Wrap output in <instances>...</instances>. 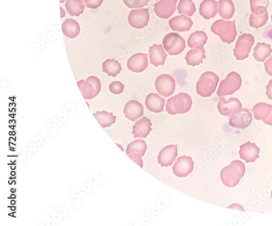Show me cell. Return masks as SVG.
<instances>
[{
  "label": "cell",
  "instance_id": "cell-6",
  "mask_svg": "<svg viewBox=\"0 0 272 226\" xmlns=\"http://www.w3.org/2000/svg\"><path fill=\"white\" fill-rule=\"evenodd\" d=\"M77 84L84 99H92L96 97L101 91L100 80L96 77L91 76L86 80H81Z\"/></svg>",
  "mask_w": 272,
  "mask_h": 226
},
{
  "label": "cell",
  "instance_id": "cell-1",
  "mask_svg": "<svg viewBox=\"0 0 272 226\" xmlns=\"http://www.w3.org/2000/svg\"><path fill=\"white\" fill-rule=\"evenodd\" d=\"M245 171L244 163L239 160H234L229 166L223 168L220 172V178L225 186L233 187L238 184Z\"/></svg>",
  "mask_w": 272,
  "mask_h": 226
},
{
  "label": "cell",
  "instance_id": "cell-17",
  "mask_svg": "<svg viewBox=\"0 0 272 226\" xmlns=\"http://www.w3.org/2000/svg\"><path fill=\"white\" fill-rule=\"evenodd\" d=\"M260 148L254 143L248 141L240 146L239 154L240 158L244 160L246 163L254 162L259 158Z\"/></svg>",
  "mask_w": 272,
  "mask_h": 226
},
{
  "label": "cell",
  "instance_id": "cell-3",
  "mask_svg": "<svg viewBox=\"0 0 272 226\" xmlns=\"http://www.w3.org/2000/svg\"><path fill=\"white\" fill-rule=\"evenodd\" d=\"M211 30L214 34L220 37L223 43L229 45L235 41L237 34L235 21H217L212 24Z\"/></svg>",
  "mask_w": 272,
  "mask_h": 226
},
{
  "label": "cell",
  "instance_id": "cell-43",
  "mask_svg": "<svg viewBox=\"0 0 272 226\" xmlns=\"http://www.w3.org/2000/svg\"><path fill=\"white\" fill-rule=\"evenodd\" d=\"M271 23H272V15L271 16Z\"/></svg>",
  "mask_w": 272,
  "mask_h": 226
},
{
  "label": "cell",
  "instance_id": "cell-31",
  "mask_svg": "<svg viewBox=\"0 0 272 226\" xmlns=\"http://www.w3.org/2000/svg\"><path fill=\"white\" fill-rule=\"evenodd\" d=\"M102 66L103 72L113 78L116 77L122 70L121 64L114 59L106 60L103 63Z\"/></svg>",
  "mask_w": 272,
  "mask_h": 226
},
{
  "label": "cell",
  "instance_id": "cell-42",
  "mask_svg": "<svg viewBox=\"0 0 272 226\" xmlns=\"http://www.w3.org/2000/svg\"><path fill=\"white\" fill-rule=\"evenodd\" d=\"M65 0H60V3H63L65 2Z\"/></svg>",
  "mask_w": 272,
  "mask_h": 226
},
{
  "label": "cell",
  "instance_id": "cell-23",
  "mask_svg": "<svg viewBox=\"0 0 272 226\" xmlns=\"http://www.w3.org/2000/svg\"><path fill=\"white\" fill-rule=\"evenodd\" d=\"M150 64L157 67L163 66L167 57V54L164 52L161 45H157L156 44L150 47L149 50Z\"/></svg>",
  "mask_w": 272,
  "mask_h": 226
},
{
  "label": "cell",
  "instance_id": "cell-15",
  "mask_svg": "<svg viewBox=\"0 0 272 226\" xmlns=\"http://www.w3.org/2000/svg\"><path fill=\"white\" fill-rule=\"evenodd\" d=\"M217 108L220 114L230 117L234 112L242 109V105L236 98H231L227 100L224 98H222L219 100Z\"/></svg>",
  "mask_w": 272,
  "mask_h": 226
},
{
  "label": "cell",
  "instance_id": "cell-20",
  "mask_svg": "<svg viewBox=\"0 0 272 226\" xmlns=\"http://www.w3.org/2000/svg\"><path fill=\"white\" fill-rule=\"evenodd\" d=\"M124 114L130 121L135 122L144 115L143 106L135 100H130L125 105Z\"/></svg>",
  "mask_w": 272,
  "mask_h": 226
},
{
  "label": "cell",
  "instance_id": "cell-22",
  "mask_svg": "<svg viewBox=\"0 0 272 226\" xmlns=\"http://www.w3.org/2000/svg\"><path fill=\"white\" fill-rule=\"evenodd\" d=\"M152 124L150 119L146 117L139 119L132 128V134L135 138H146L152 130Z\"/></svg>",
  "mask_w": 272,
  "mask_h": 226
},
{
  "label": "cell",
  "instance_id": "cell-30",
  "mask_svg": "<svg viewBox=\"0 0 272 226\" xmlns=\"http://www.w3.org/2000/svg\"><path fill=\"white\" fill-rule=\"evenodd\" d=\"M271 53L272 49L269 45L265 43H258L254 49L253 56L256 61L263 62L269 57Z\"/></svg>",
  "mask_w": 272,
  "mask_h": 226
},
{
  "label": "cell",
  "instance_id": "cell-18",
  "mask_svg": "<svg viewBox=\"0 0 272 226\" xmlns=\"http://www.w3.org/2000/svg\"><path fill=\"white\" fill-rule=\"evenodd\" d=\"M178 155L177 144L167 146L160 152L158 156V162L162 167L171 166Z\"/></svg>",
  "mask_w": 272,
  "mask_h": 226
},
{
  "label": "cell",
  "instance_id": "cell-14",
  "mask_svg": "<svg viewBox=\"0 0 272 226\" xmlns=\"http://www.w3.org/2000/svg\"><path fill=\"white\" fill-rule=\"evenodd\" d=\"M178 0H161L154 5L156 15L160 18L166 20L175 12Z\"/></svg>",
  "mask_w": 272,
  "mask_h": 226
},
{
  "label": "cell",
  "instance_id": "cell-8",
  "mask_svg": "<svg viewBox=\"0 0 272 226\" xmlns=\"http://www.w3.org/2000/svg\"><path fill=\"white\" fill-rule=\"evenodd\" d=\"M163 46L170 55L180 54L186 47V42L182 37L176 33H170L165 36L162 41Z\"/></svg>",
  "mask_w": 272,
  "mask_h": 226
},
{
  "label": "cell",
  "instance_id": "cell-13",
  "mask_svg": "<svg viewBox=\"0 0 272 226\" xmlns=\"http://www.w3.org/2000/svg\"><path fill=\"white\" fill-rule=\"evenodd\" d=\"M194 162L190 156H182L173 166V171L178 177H185L193 170Z\"/></svg>",
  "mask_w": 272,
  "mask_h": 226
},
{
  "label": "cell",
  "instance_id": "cell-33",
  "mask_svg": "<svg viewBox=\"0 0 272 226\" xmlns=\"http://www.w3.org/2000/svg\"><path fill=\"white\" fill-rule=\"evenodd\" d=\"M207 40L208 37L204 31H197L189 36L188 46L191 48L199 46H204L206 45Z\"/></svg>",
  "mask_w": 272,
  "mask_h": 226
},
{
  "label": "cell",
  "instance_id": "cell-26",
  "mask_svg": "<svg viewBox=\"0 0 272 226\" xmlns=\"http://www.w3.org/2000/svg\"><path fill=\"white\" fill-rule=\"evenodd\" d=\"M217 4L215 0H204L200 5V15L206 20L214 18L217 14Z\"/></svg>",
  "mask_w": 272,
  "mask_h": 226
},
{
  "label": "cell",
  "instance_id": "cell-35",
  "mask_svg": "<svg viewBox=\"0 0 272 226\" xmlns=\"http://www.w3.org/2000/svg\"><path fill=\"white\" fill-rule=\"evenodd\" d=\"M179 14L192 17L196 11V8L193 0H180L177 8Z\"/></svg>",
  "mask_w": 272,
  "mask_h": 226
},
{
  "label": "cell",
  "instance_id": "cell-38",
  "mask_svg": "<svg viewBox=\"0 0 272 226\" xmlns=\"http://www.w3.org/2000/svg\"><path fill=\"white\" fill-rule=\"evenodd\" d=\"M109 90L114 95H120L124 90V85L119 81H114L110 86Z\"/></svg>",
  "mask_w": 272,
  "mask_h": 226
},
{
  "label": "cell",
  "instance_id": "cell-27",
  "mask_svg": "<svg viewBox=\"0 0 272 226\" xmlns=\"http://www.w3.org/2000/svg\"><path fill=\"white\" fill-rule=\"evenodd\" d=\"M63 34L69 39H74L77 37L80 33V27L79 24L71 18H68L62 25Z\"/></svg>",
  "mask_w": 272,
  "mask_h": 226
},
{
  "label": "cell",
  "instance_id": "cell-16",
  "mask_svg": "<svg viewBox=\"0 0 272 226\" xmlns=\"http://www.w3.org/2000/svg\"><path fill=\"white\" fill-rule=\"evenodd\" d=\"M254 118L265 124L272 125V105L265 103L256 104L252 109Z\"/></svg>",
  "mask_w": 272,
  "mask_h": 226
},
{
  "label": "cell",
  "instance_id": "cell-28",
  "mask_svg": "<svg viewBox=\"0 0 272 226\" xmlns=\"http://www.w3.org/2000/svg\"><path fill=\"white\" fill-rule=\"evenodd\" d=\"M218 11L221 17L224 20H228L235 14V6L231 0H219Z\"/></svg>",
  "mask_w": 272,
  "mask_h": 226
},
{
  "label": "cell",
  "instance_id": "cell-19",
  "mask_svg": "<svg viewBox=\"0 0 272 226\" xmlns=\"http://www.w3.org/2000/svg\"><path fill=\"white\" fill-rule=\"evenodd\" d=\"M148 54L138 53L132 55L128 60L127 66L129 70L134 73H141L148 66Z\"/></svg>",
  "mask_w": 272,
  "mask_h": 226
},
{
  "label": "cell",
  "instance_id": "cell-41",
  "mask_svg": "<svg viewBox=\"0 0 272 226\" xmlns=\"http://www.w3.org/2000/svg\"><path fill=\"white\" fill-rule=\"evenodd\" d=\"M267 91L265 94L269 99L272 100V79L269 81L268 85L266 86Z\"/></svg>",
  "mask_w": 272,
  "mask_h": 226
},
{
  "label": "cell",
  "instance_id": "cell-9",
  "mask_svg": "<svg viewBox=\"0 0 272 226\" xmlns=\"http://www.w3.org/2000/svg\"><path fill=\"white\" fill-rule=\"evenodd\" d=\"M147 149L146 142L142 140H136L129 144L127 149H126V154L139 166L143 168L142 157L146 152Z\"/></svg>",
  "mask_w": 272,
  "mask_h": 226
},
{
  "label": "cell",
  "instance_id": "cell-40",
  "mask_svg": "<svg viewBox=\"0 0 272 226\" xmlns=\"http://www.w3.org/2000/svg\"><path fill=\"white\" fill-rule=\"evenodd\" d=\"M265 71L269 76H272V55L266 62L264 63Z\"/></svg>",
  "mask_w": 272,
  "mask_h": 226
},
{
  "label": "cell",
  "instance_id": "cell-21",
  "mask_svg": "<svg viewBox=\"0 0 272 226\" xmlns=\"http://www.w3.org/2000/svg\"><path fill=\"white\" fill-rule=\"evenodd\" d=\"M193 23L191 18L185 15L173 17L169 22V25L173 31L186 32L191 30Z\"/></svg>",
  "mask_w": 272,
  "mask_h": 226
},
{
  "label": "cell",
  "instance_id": "cell-11",
  "mask_svg": "<svg viewBox=\"0 0 272 226\" xmlns=\"http://www.w3.org/2000/svg\"><path fill=\"white\" fill-rule=\"evenodd\" d=\"M155 88L157 92L164 97L173 95L175 90V81L168 74H161L155 81Z\"/></svg>",
  "mask_w": 272,
  "mask_h": 226
},
{
  "label": "cell",
  "instance_id": "cell-34",
  "mask_svg": "<svg viewBox=\"0 0 272 226\" xmlns=\"http://www.w3.org/2000/svg\"><path fill=\"white\" fill-rule=\"evenodd\" d=\"M269 0H250V9L252 14L262 15L267 11Z\"/></svg>",
  "mask_w": 272,
  "mask_h": 226
},
{
  "label": "cell",
  "instance_id": "cell-32",
  "mask_svg": "<svg viewBox=\"0 0 272 226\" xmlns=\"http://www.w3.org/2000/svg\"><path fill=\"white\" fill-rule=\"evenodd\" d=\"M66 8L71 16L79 17L83 14L85 6L82 0H67Z\"/></svg>",
  "mask_w": 272,
  "mask_h": 226
},
{
  "label": "cell",
  "instance_id": "cell-7",
  "mask_svg": "<svg viewBox=\"0 0 272 226\" xmlns=\"http://www.w3.org/2000/svg\"><path fill=\"white\" fill-rule=\"evenodd\" d=\"M254 42V37L251 34H244L240 36L233 50V54L236 60L243 61L248 58Z\"/></svg>",
  "mask_w": 272,
  "mask_h": 226
},
{
  "label": "cell",
  "instance_id": "cell-29",
  "mask_svg": "<svg viewBox=\"0 0 272 226\" xmlns=\"http://www.w3.org/2000/svg\"><path fill=\"white\" fill-rule=\"evenodd\" d=\"M100 126L105 129L110 127L111 125L116 123L117 117L113 115V113H109L106 111H97L96 114H93Z\"/></svg>",
  "mask_w": 272,
  "mask_h": 226
},
{
  "label": "cell",
  "instance_id": "cell-4",
  "mask_svg": "<svg viewBox=\"0 0 272 226\" xmlns=\"http://www.w3.org/2000/svg\"><path fill=\"white\" fill-rule=\"evenodd\" d=\"M219 78L218 75L212 72L202 74L196 85L198 95L202 97H209L216 91Z\"/></svg>",
  "mask_w": 272,
  "mask_h": 226
},
{
  "label": "cell",
  "instance_id": "cell-10",
  "mask_svg": "<svg viewBox=\"0 0 272 226\" xmlns=\"http://www.w3.org/2000/svg\"><path fill=\"white\" fill-rule=\"evenodd\" d=\"M253 120L252 114L247 109H240L229 117V124L233 128L244 130L250 126Z\"/></svg>",
  "mask_w": 272,
  "mask_h": 226
},
{
  "label": "cell",
  "instance_id": "cell-39",
  "mask_svg": "<svg viewBox=\"0 0 272 226\" xmlns=\"http://www.w3.org/2000/svg\"><path fill=\"white\" fill-rule=\"evenodd\" d=\"M104 0H83L86 6L91 9H97L102 5Z\"/></svg>",
  "mask_w": 272,
  "mask_h": 226
},
{
  "label": "cell",
  "instance_id": "cell-25",
  "mask_svg": "<svg viewBox=\"0 0 272 226\" xmlns=\"http://www.w3.org/2000/svg\"><path fill=\"white\" fill-rule=\"evenodd\" d=\"M145 103L149 111L159 113L163 111L166 100L157 94L151 93L145 98Z\"/></svg>",
  "mask_w": 272,
  "mask_h": 226
},
{
  "label": "cell",
  "instance_id": "cell-12",
  "mask_svg": "<svg viewBox=\"0 0 272 226\" xmlns=\"http://www.w3.org/2000/svg\"><path fill=\"white\" fill-rule=\"evenodd\" d=\"M150 20L148 9L132 10L128 16L129 24L133 28L141 29L147 26Z\"/></svg>",
  "mask_w": 272,
  "mask_h": 226
},
{
  "label": "cell",
  "instance_id": "cell-2",
  "mask_svg": "<svg viewBox=\"0 0 272 226\" xmlns=\"http://www.w3.org/2000/svg\"><path fill=\"white\" fill-rule=\"evenodd\" d=\"M192 100L188 94L181 93L167 100L166 110L169 114H184L191 110Z\"/></svg>",
  "mask_w": 272,
  "mask_h": 226
},
{
  "label": "cell",
  "instance_id": "cell-36",
  "mask_svg": "<svg viewBox=\"0 0 272 226\" xmlns=\"http://www.w3.org/2000/svg\"><path fill=\"white\" fill-rule=\"evenodd\" d=\"M268 20L267 11L262 15L256 16L251 14L249 18V25L251 27L257 29L264 26Z\"/></svg>",
  "mask_w": 272,
  "mask_h": 226
},
{
  "label": "cell",
  "instance_id": "cell-37",
  "mask_svg": "<svg viewBox=\"0 0 272 226\" xmlns=\"http://www.w3.org/2000/svg\"><path fill=\"white\" fill-rule=\"evenodd\" d=\"M150 0H123L124 4L129 9H140L148 5Z\"/></svg>",
  "mask_w": 272,
  "mask_h": 226
},
{
  "label": "cell",
  "instance_id": "cell-44",
  "mask_svg": "<svg viewBox=\"0 0 272 226\" xmlns=\"http://www.w3.org/2000/svg\"><path fill=\"white\" fill-rule=\"evenodd\" d=\"M271 198H272V191H271Z\"/></svg>",
  "mask_w": 272,
  "mask_h": 226
},
{
  "label": "cell",
  "instance_id": "cell-24",
  "mask_svg": "<svg viewBox=\"0 0 272 226\" xmlns=\"http://www.w3.org/2000/svg\"><path fill=\"white\" fill-rule=\"evenodd\" d=\"M206 59L205 51L203 46H199L189 50L187 53L185 60L188 66L194 67L202 64Z\"/></svg>",
  "mask_w": 272,
  "mask_h": 226
},
{
  "label": "cell",
  "instance_id": "cell-5",
  "mask_svg": "<svg viewBox=\"0 0 272 226\" xmlns=\"http://www.w3.org/2000/svg\"><path fill=\"white\" fill-rule=\"evenodd\" d=\"M242 82V78L239 74L235 72L230 73L225 79L221 81L217 92V96L222 98L232 95L239 90Z\"/></svg>",
  "mask_w": 272,
  "mask_h": 226
},
{
  "label": "cell",
  "instance_id": "cell-45",
  "mask_svg": "<svg viewBox=\"0 0 272 226\" xmlns=\"http://www.w3.org/2000/svg\"><path fill=\"white\" fill-rule=\"evenodd\" d=\"M156 1H157H157H159V0H156Z\"/></svg>",
  "mask_w": 272,
  "mask_h": 226
}]
</instances>
